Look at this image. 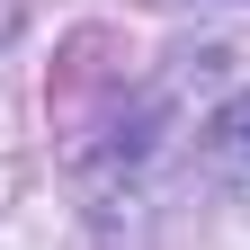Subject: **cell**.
Here are the masks:
<instances>
[{"label": "cell", "mask_w": 250, "mask_h": 250, "mask_svg": "<svg viewBox=\"0 0 250 250\" xmlns=\"http://www.w3.org/2000/svg\"><path fill=\"white\" fill-rule=\"evenodd\" d=\"M206 134H214V152H224V161H241V170H250V89H241V99L206 125Z\"/></svg>", "instance_id": "1"}, {"label": "cell", "mask_w": 250, "mask_h": 250, "mask_svg": "<svg viewBox=\"0 0 250 250\" xmlns=\"http://www.w3.org/2000/svg\"><path fill=\"white\" fill-rule=\"evenodd\" d=\"M0 36H9V9H0Z\"/></svg>", "instance_id": "2"}]
</instances>
